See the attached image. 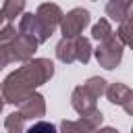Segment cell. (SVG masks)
Returning a JSON list of instances; mask_svg holds the SVG:
<instances>
[{
	"instance_id": "cell-1",
	"label": "cell",
	"mask_w": 133,
	"mask_h": 133,
	"mask_svg": "<svg viewBox=\"0 0 133 133\" xmlns=\"http://www.w3.org/2000/svg\"><path fill=\"white\" fill-rule=\"evenodd\" d=\"M54 77V64L48 58H33L27 60L23 66L12 71L0 85V91L4 96V102L19 106L29 94L35 91V87L48 83Z\"/></svg>"
},
{
	"instance_id": "cell-2",
	"label": "cell",
	"mask_w": 133,
	"mask_h": 133,
	"mask_svg": "<svg viewBox=\"0 0 133 133\" xmlns=\"http://www.w3.org/2000/svg\"><path fill=\"white\" fill-rule=\"evenodd\" d=\"M123 48H125V44L121 42V37H118L116 33H112L108 39L100 42L98 48L94 50L98 64H100L102 69H106V71L116 69V66L121 64V60H123Z\"/></svg>"
},
{
	"instance_id": "cell-3",
	"label": "cell",
	"mask_w": 133,
	"mask_h": 133,
	"mask_svg": "<svg viewBox=\"0 0 133 133\" xmlns=\"http://www.w3.org/2000/svg\"><path fill=\"white\" fill-rule=\"evenodd\" d=\"M35 17H37V23H39V31H42V39L48 42L50 35L56 31V27H60V21H62V10L58 4L54 2H42L35 10Z\"/></svg>"
},
{
	"instance_id": "cell-4",
	"label": "cell",
	"mask_w": 133,
	"mask_h": 133,
	"mask_svg": "<svg viewBox=\"0 0 133 133\" xmlns=\"http://www.w3.org/2000/svg\"><path fill=\"white\" fill-rule=\"evenodd\" d=\"M89 21H91V17H89L87 8L77 6V8L69 10L62 17V21H60V33H62V37H77V35H81V31L89 25Z\"/></svg>"
},
{
	"instance_id": "cell-5",
	"label": "cell",
	"mask_w": 133,
	"mask_h": 133,
	"mask_svg": "<svg viewBox=\"0 0 133 133\" xmlns=\"http://www.w3.org/2000/svg\"><path fill=\"white\" fill-rule=\"evenodd\" d=\"M104 114L96 108L87 114H83L79 121H62L60 123V133H96L102 127Z\"/></svg>"
},
{
	"instance_id": "cell-6",
	"label": "cell",
	"mask_w": 133,
	"mask_h": 133,
	"mask_svg": "<svg viewBox=\"0 0 133 133\" xmlns=\"http://www.w3.org/2000/svg\"><path fill=\"white\" fill-rule=\"evenodd\" d=\"M39 42L33 37V35H27V33H17V37L12 39L10 44V56H12V62H27L33 58L35 50H37Z\"/></svg>"
},
{
	"instance_id": "cell-7",
	"label": "cell",
	"mask_w": 133,
	"mask_h": 133,
	"mask_svg": "<svg viewBox=\"0 0 133 133\" xmlns=\"http://www.w3.org/2000/svg\"><path fill=\"white\" fill-rule=\"evenodd\" d=\"M19 112L27 118V121H35V118H42L46 114V98L37 91L29 94L21 104H19Z\"/></svg>"
},
{
	"instance_id": "cell-8",
	"label": "cell",
	"mask_w": 133,
	"mask_h": 133,
	"mask_svg": "<svg viewBox=\"0 0 133 133\" xmlns=\"http://www.w3.org/2000/svg\"><path fill=\"white\" fill-rule=\"evenodd\" d=\"M96 102H98V98H94V96L85 89V85H77V87L73 89V94H71V106H73L75 112H79L81 116L87 114V112H91V110H96V108H98Z\"/></svg>"
},
{
	"instance_id": "cell-9",
	"label": "cell",
	"mask_w": 133,
	"mask_h": 133,
	"mask_svg": "<svg viewBox=\"0 0 133 133\" xmlns=\"http://www.w3.org/2000/svg\"><path fill=\"white\" fill-rule=\"evenodd\" d=\"M15 37H17V29H15L12 23H8V25H4V27L0 29V71H2L8 62H12L10 44H12Z\"/></svg>"
},
{
	"instance_id": "cell-10",
	"label": "cell",
	"mask_w": 133,
	"mask_h": 133,
	"mask_svg": "<svg viewBox=\"0 0 133 133\" xmlns=\"http://www.w3.org/2000/svg\"><path fill=\"white\" fill-rule=\"evenodd\" d=\"M56 58L64 64L77 62V37H62L56 44Z\"/></svg>"
},
{
	"instance_id": "cell-11",
	"label": "cell",
	"mask_w": 133,
	"mask_h": 133,
	"mask_svg": "<svg viewBox=\"0 0 133 133\" xmlns=\"http://www.w3.org/2000/svg\"><path fill=\"white\" fill-rule=\"evenodd\" d=\"M131 8H133V0H108V4H106V15H108L112 21L121 23V21H125V19L129 17Z\"/></svg>"
},
{
	"instance_id": "cell-12",
	"label": "cell",
	"mask_w": 133,
	"mask_h": 133,
	"mask_svg": "<svg viewBox=\"0 0 133 133\" xmlns=\"http://www.w3.org/2000/svg\"><path fill=\"white\" fill-rule=\"evenodd\" d=\"M19 33L33 35L39 44H44V39H42V31H39V23H37L35 12H23V15H21V21H19Z\"/></svg>"
},
{
	"instance_id": "cell-13",
	"label": "cell",
	"mask_w": 133,
	"mask_h": 133,
	"mask_svg": "<svg viewBox=\"0 0 133 133\" xmlns=\"http://www.w3.org/2000/svg\"><path fill=\"white\" fill-rule=\"evenodd\" d=\"M127 94H129V87H127L125 83H121V81H114V83H110V85L106 87V98H108V102H110V104H116V106L123 104V100L127 98Z\"/></svg>"
},
{
	"instance_id": "cell-14",
	"label": "cell",
	"mask_w": 133,
	"mask_h": 133,
	"mask_svg": "<svg viewBox=\"0 0 133 133\" xmlns=\"http://www.w3.org/2000/svg\"><path fill=\"white\" fill-rule=\"evenodd\" d=\"M25 2H27V0H4L2 10H4V17H6L8 23L17 21V17L23 15V10H25Z\"/></svg>"
},
{
	"instance_id": "cell-15",
	"label": "cell",
	"mask_w": 133,
	"mask_h": 133,
	"mask_svg": "<svg viewBox=\"0 0 133 133\" xmlns=\"http://www.w3.org/2000/svg\"><path fill=\"white\" fill-rule=\"evenodd\" d=\"M25 116L21 112H10L4 121V127L8 133H25Z\"/></svg>"
},
{
	"instance_id": "cell-16",
	"label": "cell",
	"mask_w": 133,
	"mask_h": 133,
	"mask_svg": "<svg viewBox=\"0 0 133 133\" xmlns=\"http://www.w3.org/2000/svg\"><path fill=\"white\" fill-rule=\"evenodd\" d=\"M116 35L121 37V42H123L125 46H129V48L133 50V17H127L125 21H121Z\"/></svg>"
},
{
	"instance_id": "cell-17",
	"label": "cell",
	"mask_w": 133,
	"mask_h": 133,
	"mask_svg": "<svg viewBox=\"0 0 133 133\" xmlns=\"http://www.w3.org/2000/svg\"><path fill=\"white\" fill-rule=\"evenodd\" d=\"M91 42L83 35H77V62L81 64H87L89 58H91Z\"/></svg>"
},
{
	"instance_id": "cell-18",
	"label": "cell",
	"mask_w": 133,
	"mask_h": 133,
	"mask_svg": "<svg viewBox=\"0 0 133 133\" xmlns=\"http://www.w3.org/2000/svg\"><path fill=\"white\" fill-rule=\"evenodd\" d=\"M112 33H114V31H112L108 19H100V21L91 27V37H94L96 42H104V39H108Z\"/></svg>"
},
{
	"instance_id": "cell-19",
	"label": "cell",
	"mask_w": 133,
	"mask_h": 133,
	"mask_svg": "<svg viewBox=\"0 0 133 133\" xmlns=\"http://www.w3.org/2000/svg\"><path fill=\"white\" fill-rule=\"evenodd\" d=\"M83 85H85V89H87L94 98H102V96L106 94V87H108L106 79H102V77H89Z\"/></svg>"
},
{
	"instance_id": "cell-20",
	"label": "cell",
	"mask_w": 133,
	"mask_h": 133,
	"mask_svg": "<svg viewBox=\"0 0 133 133\" xmlns=\"http://www.w3.org/2000/svg\"><path fill=\"white\" fill-rule=\"evenodd\" d=\"M25 133H58V131H56V127H54L52 123H48V121H37V123H33Z\"/></svg>"
},
{
	"instance_id": "cell-21",
	"label": "cell",
	"mask_w": 133,
	"mask_h": 133,
	"mask_svg": "<svg viewBox=\"0 0 133 133\" xmlns=\"http://www.w3.org/2000/svg\"><path fill=\"white\" fill-rule=\"evenodd\" d=\"M123 108H125V112L127 114H131L133 116V89H129V94H127V98L123 100V104H121Z\"/></svg>"
},
{
	"instance_id": "cell-22",
	"label": "cell",
	"mask_w": 133,
	"mask_h": 133,
	"mask_svg": "<svg viewBox=\"0 0 133 133\" xmlns=\"http://www.w3.org/2000/svg\"><path fill=\"white\" fill-rule=\"evenodd\" d=\"M96 133H118V131H116L114 127H100Z\"/></svg>"
},
{
	"instance_id": "cell-23",
	"label": "cell",
	"mask_w": 133,
	"mask_h": 133,
	"mask_svg": "<svg viewBox=\"0 0 133 133\" xmlns=\"http://www.w3.org/2000/svg\"><path fill=\"white\" fill-rule=\"evenodd\" d=\"M4 21H6V17H4V10H2V8H0V25H2V23H4Z\"/></svg>"
},
{
	"instance_id": "cell-24",
	"label": "cell",
	"mask_w": 133,
	"mask_h": 133,
	"mask_svg": "<svg viewBox=\"0 0 133 133\" xmlns=\"http://www.w3.org/2000/svg\"><path fill=\"white\" fill-rule=\"evenodd\" d=\"M2 108H4V96H2V91H0V112H2Z\"/></svg>"
},
{
	"instance_id": "cell-25",
	"label": "cell",
	"mask_w": 133,
	"mask_h": 133,
	"mask_svg": "<svg viewBox=\"0 0 133 133\" xmlns=\"http://www.w3.org/2000/svg\"><path fill=\"white\" fill-rule=\"evenodd\" d=\"M131 133H133V127H131Z\"/></svg>"
}]
</instances>
